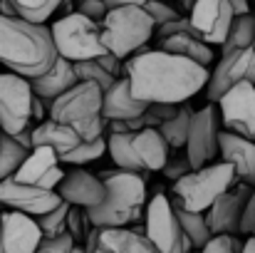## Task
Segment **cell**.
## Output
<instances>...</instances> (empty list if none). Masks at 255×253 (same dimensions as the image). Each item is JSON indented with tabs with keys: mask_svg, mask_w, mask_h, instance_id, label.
I'll return each mask as SVG.
<instances>
[{
	"mask_svg": "<svg viewBox=\"0 0 255 253\" xmlns=\"http://www.w3.org/2000/svg\"><path fill=\"white\" fill-rule=\"evenodd\" d=\"M35 253H85V251L70 234H60V236H45Z\"/></svg>",
	"mask_w": 255,
	"mask_h": 253,
	"instance_id": "35",
	"label": "cell"
},
{
	"mask_svg": "<svg viewBox=\"0 0 255 253\" xmlns=\"http://www.w3.org/2000/svg\"><path fill=\"white\" fill-rule=\"evenodd\" d=\"M241 253H255V236H251L248 241H243V249Z\"/></svg>",
	"mask_w": 255,
	"mask_h": 253,
	"instance_id": "46",
	"label": "cell"
},
{
	"mask_svg": "<svg viewBox=\"0 0 255 253\" xmlns=\"http://www.w3.org/2000/svg\"><path fill=\"white\" fill-rule=\"evenodd\" d=\"M218 117L226 129L255 139V82L243 80L228 87L218 99Z\"/></svg>",
	"mask_w": 255,
	"mask_h": 253,
	"instance_id": "10",
	"label": "cell"
},
{
	"mask_svg": "<svg viewBox=\"0 0 255 253\" xmlns=\"http://www.w3.org/2000/svg\"><path fill=\"white\" fill-rule=\"evenodd\" d=\"M55 191L60 194L62 201H67L72 206H82V209L99 206L104 201V194H107L102 176L80 167H75L72 171H65V176Z\"/></svg>",
	"mask_w": 255,
	"mask_h": 253,
	"instance_id": "18",
	"label": "cell"
},
{
	"mask_svg": "<svg viewBox=\"0 0 255 253\" xmlns=\"http://www.w3.org/2000/svg\"><path fill=\"white\" fill-rule=\"evenodd\" d=\"M104 181V201L99 206L87 209L92 226L109 229V226H131L144 216L146 209V181L144 174L114 169L99 174Z\"/></svg>",
	"mask_w": 255,
	"mask_h": 253,
	"instance_id": "3",
	"label": "cell"
},
{
	"mask_svg": "<svg viewBox=\"0 0 255 253\" xmlns=\"http://www.w3.org/2000/svg\"><path fill=\"white\" fill-rule=\"evenodd\" d=\"M191 114H193V109L183 102V104H178V109H176L173 117H169L166 122L159 124V132H161V137L166 139V144H169L171 149H183L186 137H188Z\"/></svg>",
	"mask_w": 255,
	"mask_h": 253,
	"instance_id": "27",
	"label": "cell"
},
{
	"mask_svg": "<svg viewBox=\"0 0 255 253\" xmlns=\"http://www.w3.org/2000/svg\"><path fill=\"white\" fill-rule=\"evenodd\" d=\"M183 30H188V20H186V17H176V20H169V22H164V25L154 27L156 40L169 37V35H173V32H183Z\"/></svg>",
	"mask_w": 255,
	"mask_h": 253,
	"instance_id": "41",
	"label": "cell"
},
{
	"mask_svg": "<svg viewBox=\"0 0 255 253\" xmlns=\"http://www.w3.org/2000/svg\"><path fill=\"white\" fill-rule=\"evenodd\" d=\"M218 112L213 104L198 109L191 114V124H188V137L183 144V152L191 162V167H206L211 162H216L218 157Z\"/></svg>",
	"mask_w": 255,
	"mask_h": 253,
	"instance_id": "11",
	"label": "cell"
},
{
	"mask_svg": "<svg viewBox=\"0 0 255 253\" xmlns=\"http://www.w3.org/2000/svg\"><path fill=\"white\" fill-rule=\"evenodd\" d=\"M243 80L255 82V50L253 47L223 52V57L216 62L213 72L208 75L206 94H208L211 102H216L228 87H233L236 82H243Z\"/></svg>",
	"mask_w": 255,
	"mask_h": 253,
	"instance_id": "14",
	"label": "cell"
},
{
	"mask_svg": "<svg viewBox=\"0 0 255 253\" xmlns=\"http://www.w3.org/2000/svg\"><path fill=\"white\" fill-rule=\"evenodd\" d=\"M253 35H255V15L253 12H243V15H233L228 32L221 42L223 52H233V50H243L253 45Z\"/></svg>",
	"mask_w": 255,
	"mask_h": 253,
	"instance_id": "26",
	"label": "cell"
},
{
	"mask_svg": "<svg viewBox=\"0 0 255 253\" xmlns=\"http://www.w3.org/2000/svg\"><path fill=\"white\" fill-rule=\"evenodd\" d=\"M186 20L188 30L213 47L223 42L228 25L233 20V7L228 0H193Z\"/></svg>",
	"mask_w": 255,
	"mask_h": 253,
	"instance_id": "12",
	"label": "cell"
},
{
	"mask_svg": "<svg viewBox=\"0 0 255 253\" xmlns=\"http://www.w3.org/2000/svg\"><path fill=\"white\" fill-rule=\"evenodd\" d=\"M75 65V72H77V77L80 80H85V82H94L102 92H107L112 84L117 82L119 77H114V75H109L97 60H82V62H72Z\"/></svg>",
	"mask_w": 255,
	"mask_h": 253,
	"instance_id": "33",
	"label": "cell"
},
{
	"mask_svg": "<svg viewBox=\"0 0 255 253\" xmlns=\"http://www.w3.org/2000/svg\"><path fill=\"white\" fill-rule=\"evenodd\" d=\"M109 7H117V5H144L146 0H104Z\"/></svg>",
	"mask_w": 255,
	"mask_h": 253,
	"instance_id": "45",
	"label": "cell"
},
{
	"mask_svg": "<svg viewBox=\"0 0 255 253\" xmlns=\"http://www.w3.org/2000/svg\"><path fill=\"white\" fill-rule=\"evenodd\" d=\"M72 2H75V0H65V5H72Z\"/></svg>",
	"mask_w": 255,
	"mask_h": 253,
	"instance_id": "48",
	"label": "cell"
},
{
	"mask_svg": "<svg viewBox=\"0 0 255 253\" xmlns=\"http://www.w3.org/2000/svg\"><path fill=\"white\" fill-rule=\"evenodd\" d=\"M77 2V12H82L87 17H92V20H102L104 15H107V10H109V5L104 2V0H75Z\"/></svg>",
	"mask_w": 255,
	"mask_h": 253,
	"instance_id": "39",
	"label": "cell"
},
{
	"mask_svg": "<svg viewBox=\"0 0 255 253\" xmlns=\"http://www.w3.org/2000/svg\"><path fill=\"white\" fill-rule=\"evenodd\" d=\"M231 7H233V15H243V12H251V0H228Z\"/></svg>",
	"mask_w": 255,
	"mask_h": 253,
	"instance_id": "44",
	"label": "cell"
},
{
	"mask_svg": "<svg viewBox=\"0 0 255 253\" xmlns=\"http://www.w3.org/2000/svg\"><path fill=\"white\" fill-rule=\"evenodd\" d=\"M60 201L62 199L57 191L37 189V186L22 184L12 176L0 181V206H5V209H15V211H22L27 216H40V214L55 209Z\"/></svg>",
	"mask_w": 255,
	"mask_h": 253,
	"instance_id": "15",
	"label": "cell"
},
{
	"mask_svg": "<svg viewBox=\"0 0 255 253\" xmlns=\"http://www.w3.org/2000/svg\"><path fill=\"white\" fill-rule=\"evenodd\" d=\"M241 234L255 236V186L248 196V204H246V211H243V219H241Z\"/></svg>",
	"mask_w": 255,
	"mask_h": 253,
	"instance_id": "40",
	"label": "cell"
},
{
	"mask_svg": "<svg viewBox=\"0 0 255 253\" xmlns=\"http://www.w3.org/2000/svg\"><path fill=\"white\" fill-rule=\"evenodd\" d=\"M80 134L55 119H42L37 122V127H32V147H52L57 154H65L70 149H75L80 144Z\"/></svg>",
	"mask_w": 255,
	"mask_h": 253,
	"instance_id": "24",
	"label": "cell"
},
{
	"mask_svg": "<svg viewBox=\"0 0 255 253\" xmlns=\"http://www.w3.org/2000/svg\"><path fill=\"white\" fill-rule=\"evenodd\" d=\"M173 209H176V216H178V224H181L183 236H188L191 244H193V249L201 251L206 246V241L213 236L211 229H208V224H206V216L201 211H186V209H178V206H173Z\"/></svg>",
	"mask_w": 255,
	"mask_h": 253,
	"instance_id": "29",
	"label": "cell"
},
{
	"mask_svg": "<svg viewBox=\"0 0 255 253\" xmlns=\"http://www.w3.org/2000/svg\"><path fill=\"white\" fill-rule=\"evenodd\" d=\"M42 239L35 216L15 209L0 214V253H35Z\"/></svg>",
	"mask_w": 255,
	"mask_h": 253,
	"instance_id": "16",
	"label": "cell"
},
{
	"mask_svg": "<svg viewBox=\"0 0 255 253\" xmlns=\"http://www.w3.org/2000/svg\"><path fill=\"white\" fill-rule=\"evenodd\" d=\"M218 157L236 169V176L241 184L255 186V139L236 134V132H221L218 134Z\"/></svg>",
	"mask_w": 255,
	"mask_h": 253,
	"instance_id": "20",
	"label": "cell"
},
{
	"mask_svg": "<svg viewBox=\"0 0 255 253\" xmlns=\"http://www.w3.org/2000/svg\"><path fill=\"white\" fill-rule=\"evenodd\" d=\"M47 114H50L47 102H45V99H40V97L35 94V97H32V122H42Z\"/></svg>",
	"mask_w": 255,
	"mask_h": 253,
	"instance_id": "43",
	"label": "cell"
},
{
	"mask_svg": "<svg viewBox=\"0 0 255 253\" xmlns=\"http://www.w3.org/2000/svg\"><path fill=\"white\" fill-rule=\"evenodd\" d=\"M144 234L161 253H191L193 244L183 236L176 209L166 194H156L144 209Z\"/></svg>",
	"mask_w": 255,
	"mask_h": 253,
	"instance_id": "8",
	"label": "cell"
},
{
	"mask_svg": "<svg viewBox=\"0 0 255 253\" xmlns=\"http://www.w3.org/2000/svg\"><path fill=\"white\" fill-rule=\"evenodd\" d=\"M251 47H253V50H255V35H253V45H251Z\"/></svg>",
	"mask_w": 255,
	"mask_h": 253,
	"instance_id": "49",
	"label": "cell"
},
{
	"mask_svg": "<svg viewBox=\"0 0 255 253\" xmlns=\"http://www.w3.org/2000/svg\"><path fill=\"white\" fill-rule=\"evenodd\" d=\"M243 241L238 239V234H216L206 241V246L201 253H241Z\"/></svg>",
	"mask_w": 255,
	"mask_h": 253,
	"instance_id": "36",
	"label": "cell"
},
{
	"mask_svg": "<svg viewBox=\"0 0 255 253\" xmlns=\"http://www.w3.org/2000/svg\"><path fill=\"white\" fill-rule=\"evenodd\" d=\"M129 149H131V157L136 162L139 174L161 171L171 154V147L161 137L159 127H144L139 132H131L129 134Z\"/></svg>",
	"mask_w": 255,
	"mask_h": 253,
	"instance_id": "19",
	"label": "cell"
},
{
	"mask_svg": "<svg viewBox=\"0 0 255 253\" xmlns=\"http://www.w3.org/2000/svg\"><path fill=\"white\" fill-rule=\"evenodd\" d=\"M82 251L85 253H112L99 244V239H97V226H92V231L87 234L85 244H82Z\"/></svg>",
	"mask_w": 255,
	"mask_h": 253,
	"instance_id": "42",
	"label": "cell"
},
{
	"mask_svg": "<svg viewBox=\"0 0 255 253\" xmlns=\"http://www.w3.org/2000/svg\"><path fill=\"white\" fill-rule=\"evenodd\" d=\"M144 10H146L149 17L154 20V27H159V25H164V22H169V20L181 17L178 10H176L173 5H169L166 0H146V2H144Z\"/></svg>",
	"mask_w": 255,
	"mask_h": 253,
	"instance_id": "37",
	"label": "cell"
},
{
	"mask_svg": "<svg viewBox=\"0 0 255 253\" xmlns=\"http://www.w3.org/2000/svg\"><path fill=\"white\" fill-rule=\"evenodd\" d=\"M159 47L161 50H169L173 55H181V57H188L203 67H211L213 62V47L208 42H203L201 37H196L191 30H183V32H173L169 37H161L159 40Z\"/></svg>",
	"mask_w": 255,
	"mask_h": 253,
	"instance_id": "25",
	"label": "cell"
},
{
	"mask_svg": "<svg viewBox=\"0 0 255 253\" xmlns=\"http://www.w3.org/2000/svg\"><path fill=\"white\" fill-rule=\"evenodd\" d=\"M65 169L60 167V157L52 147H32L30 154L25 157V162L20 164V169L12 174V179L37 186V189H50L55 191L57 184L62 181Z\"/></svg>",
	"mask_w": 255,
	"mask_h": 253,
	"instance_id": "17",
	"label": "cell"
},
{
	"mask_svg": "<svg viewBox=\"0 0 255 253\" xmlns=\"http://www.w3.org/2000/svg\"><path fill=\"white\" fill-rule=\"evenodd\" d=\"M97 239L99 244L112 253H161L149 236L136 229L129 226H109V229H97Z\"/></svg>",
	"mask_w": 255,
	"mask_h": 253,
	"instance_id": "23",
	"label": "cell"
},
{
	"mask_svg": "<svg viewBox=\"0 0 255 253\" xmlns=\"http://www.w3.org/2000/svg\"><path fill=\"white\" fill-rule=\"evenodd\" d=\"M253 186L248 184H233L228 191H223L206 211V224L211 229V234H241V219H243V211H246V204H248V196H251Z\"/></svg>",
	"mask_w": 255,
	"mask_h": 253,
	"instance_id": "13",
	"label": "cell"
},
{
	"mask_svg": "<svg viewBox=\"0 0 255 253\" xmlns=\"http://www.w3.org/2000/svg\"><path fill=\"white\" fill-rule=\"evenodd\" d=\"M77 82H80V77H77V72H75V65H72L70 60H65V57H57L47 72H42V75H37V77H30L32 92H35L40 99H45L47 107H50L60 94H65L70 87H75Z\"/></svg>",
	"mask_w": 255,
	"mask_h": 253,
	"instance_id": "22",
	"label": "cell"
},
{
	"mask_svg": "<svg viewBox=\"0 0 255 253\" xmlns=\"http://www.w3.org/2000/svg\"><path fill=\"white\" fill-rule=\"evenodd\" d=\"M89 231H92V221H89V216H87V209L70 204V211H67V234H70L77 244H85Z\"/></svg>",
	"mask_w": 255,
	"mask_h": 253,
	"instance_id": "34",
	"label": "cell"
},
{
	"mask_svg": "<svg viewBox=\"0 0 255 253\" xmlns=\"http://www.w3.org/2000/svg\"><path fill=\"white\" fill-rule=\"evenodd\" d=\"M178 2H181L186 10H191V5H193V0H178Z\"/></svg>",
	"mask_w": 255,
	"mask_h": 253,
	"instance_id": "47",
	"label": "cell"
},
{
	"mask_svg": "<svg viewBox=\"0 0 255 253\" xmlns=\"http://www.w3.org/2000/svg\"><path fill=\"white\" fill-rule=\"evenodd\" d=\"M50 35H52L57 57H65L70 62L97 60L107 52L102 35H99V22L77 10L55 20L50 25Z\"/></svg>",
	"mask_w": 255,
	"mask_h": 253,
	"instance_id": "7",
	"label": "cell"
},
{
	"mask_svg": "<svg viewBox=\"0 0 255 253\" xmlns=\"http://www.w3.org/2000/svg\"><path fill=\"white\" fill-rule=\"evenodd\" d=\"M208 75V67L161 47L139 50L124 60V77L131 94L146 104H183L206 87Z\"/></svg>",
	"mask_w": 255,
	"mask_h": 253,
	"instance_id": "1",
	"label": "cell"
},
{
	"mask_svg": "<svg viewBox=\"0 0 255 253\" xmlns=\"http://www.w3.org/2000/svg\"><path fill=\"white\" fill-rule=\"evenodd\" d=\"M173 152H176V154H169L166 164H164V169H161V171H164V176H166V179H171V181H176V179L186 176V174L193 169L183 149H173Z\"/></svg>",
	"mask_w": 255,
	"mask_h": 253,
	"instance_id": "38",
	"label": "cell"
},
{
	"mask_svg": "<svg viewBox=\"0 0 255 253\" xmlns=\"http://www.w3.org/2000/svg\"><path fill=\"white\" fill-rule=\"evenodd\" d=\"M107 154V137L99 134L89 142H80L75 149L65 152V154H57L60 157V164H72V167H85L89 162H97Z\"/></svg>",
	"mask_w": 255,
	"mask_h": 253,
	"instance_id": "30",
	"label": "cell"
},
{
	"mask_svg": "<svg viewBox=\"0 0 255 253\" xmlns=\"http://www.w3.org/2000/svg\"><path fill=\"white\" fill-rule=\"evenodd\" d=\"M32 87L17 72H0V132L15 134L32 122Z\"/></svg>",
	"mask_w": 255,
	"mask_h": 253,
	"instance_id": "9",
	"label": "cell"
},
{
	"mask_svg": "<svg viewBox=\"0 0 255 253\" xmlns=\"http://www.w3.org/2000/svg\"><path fill=\"white\" fill-rule=\"evenodd\" d=\"M27 154H30V149H25L12 134L0 132V181L12 176Z\"/></svg>",
	"mask_w": 255,
	"mask_h": 253,
	"instance_id": "31",
	"label": "cell"
},
{
	"mask_svg": "<svg viewBox=\"0 0 255 253\" xmlns=\"http://www.w3.org/2000/svg\"><path fill=\"white\" fill-rule=\"evenodd\" d=\"M233 184H238L236 169L228 162L218 159L206 167L191 169L186 176L176 179L171 186V204L186 211H206L223 191H228Z\"/></svg>",
	"mask_w": 255,
	"mask_h": 253,
	"instance_id": "6",
	"label": "cell"
},
{
	"mask_svg": "<svg viewBox=\"0 0 255 253\" xmlns=\"http://www.w3.org/2000/svg\"><path fill=\"white\" fill-rule=\"evenodd\" d=\"M67 211H70V204L67 201H60L55 209L35 216L42 236H60V234H67Z\"/></svg>",
	"mask_w": 255,
	"mask_h": 253,
	"instance_id": "32",
	"label": "cell"
},
{
	"mask_svg": "<svg viewBox=\"0 0 255 253\" xmlns=\"http://www.w3.org/2000/svg\"><path fill=\"white\" fill-rule=\"evenodd\" d=\"M57 60L47 25L0 12V65L22 77H37Z\"/></svg>",
	"mask_w": 255,
	"mask_h": 253,
	"instance_id": "2",
	"label": "cell"
},
{
	"mask_svg": "<svg viewBox=\"0 0 255 253\" xmlns=\"http://www.w3.org/2000/svg\"><path fill=\"white\" fill-rule=\"evenodd\" d=\"M99 35L107 52L127 60L129 55L144 50V45L154 37V20L144 5H117L99 20Z\"/></svg>",
	"mask_w": 255,
	"mask_h": 253,
	"instance_id": "4",
	"label": "cell"
},
{
	"mask_svg": "<svg viewBox=\"0 0 255 253\" xmlns=\"http://www.w3.org/2000/svg\"><path fill=\"white\" fill-rule=\"evenodd\" d=\"M191 253H201V251H196V249H193V251H191Z\"/></svg>",
	"mask_w": 255,
	"mask_h": 253,
	"instance_id": "50",
	"label": "cell"
},
{
	"mask_svg": "<svg viewBox=\"0 0 255 253\" xmlns=\"http://www.w3.org/2000/svg\"><path fill=\"white\" fill-rule=\"evenodd\" d=\"M17 17L47 25V20L65 5V0H7Z\"/></svg>",
	"mask_w": 255,
	"mask_h": 253,
	"instance_id": "28",
	"label": "cell"
},
{
	"mask_svg": "<svg viewBox=\"0 0 255 253\" xmlns=\"http://www.w3.org/2000/svg\"><path fill=\"white\" fill-rule=\"evenodd\" d=\"M146 107H149L146 102H141L131 94L129 80L124 75L102 94V114H104L107 122H114V119L129 122L134 117H141L146 112Z\"/></svg>",
	"mask_w": 255,
	"mask_h": 253,
	"instance_id": "21",
	"label": "cell"
},
{
	"mask_svg": "<svg viewBox=\"0 0 255 253\" xmlns=\"http://www.w3.org/2000/svg\"><path fill=\"white\" fill-rule=\"evenodd\" d=\"M102 89L94 82H80L70 87L65 94H60L52 104H50V119L62 122L67 127H72L82 142H89L99 134H104V114H102Z\"/></svg>",
	"mask_w": 255,
	"mask_h": 253,
	"instance_id": "5",
	"label": "cell"
}]
</instances>
